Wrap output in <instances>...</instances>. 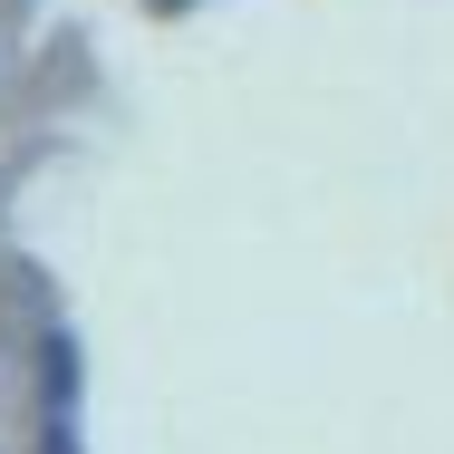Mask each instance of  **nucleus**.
<instances>
[{
    "instance_id": "f257e3e1",
    "label": "nucleus",
    "mask_w": 454,
    "mask_h": 454,
    "mask_svg": "<svg viewBox=\"0 0 454 454\" xmlns=\"http://www.w3.org/2000/svg\"><path fill=\"white\" fill-rule=\"evenodd\" d=\"M49 454H78V435H68V426H49Z\"/></svg>"
}]
</instances>
